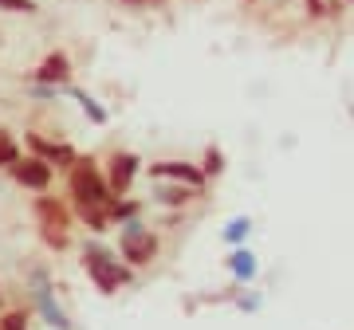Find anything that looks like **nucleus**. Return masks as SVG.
Segmentation results:
<instances>
[{
    "label": "nucleus",
    "instance_id": "nucleus-1",
    "mask_svg": "<svg viewBox=\"0 0 354 330\" xmlns=\"http://www.w3.org/2000/svg\"><path fill=\"white\" fill-rule=\"evenodd\" d=\"M79 264H83V275L91 280V287L99 295H118L127 287H134V280H138V271H130L102 236H87L79 244Z\"/></svg>",
    "mask_w": 354,
    "mask_h": 330
},
{
    "label": "nucleus",
    "instance_id": "nucleus-2",
    "mask_svg": "<svg viewBox=\"0 0 354 330\" xmlns=\"http://www.w3.org/2000/svg\"><path fill=\"white\" fill-rule=\"evenodd\" d=\"M24 307L44 322L48 330H75V318L59 299L55 275L48 264H28L24 267Z\"/></svg>",
    "mask_w": 354,
    "mask_h": 330
},
{
    "label": "nucleus",
    "instance_id": "nucleus-3",
    "mask_svg": "<svg viewBox=\"0 0 354 330\" xmlns=\"http://www.w3.org/2000/svg\"><path fill=\"white\" fill-rule=\"evenodd\" d=\"M32 216H36V232H39V240H44V248H48V252H67V248L75 244V236H71V229H75V216H71L67 197L39 193L36 201H32Z\"/></svg>",
    "mask_w": 354,
    "mask_h": 330
},
{
    "label": "nucleus",
    "instance_id": "nucleus-4",
    "mask_svg": "<svg viewBox=\"0 0 354 330\" xmlns=\"http://www.w3.org/2000/svg\"><path fill=\"white\" fill-rule=\"evenodd\" d=\"M64 177H67V204H71V213H79V208H106L111 185H106V177H102L99 157L79 153V162L67 169Z\"/></svg>",
    "mask_w": 354,
    "mask_h": 330
},
{
    "label": "nucleus",
    "instance_id": "nucleus-5",
    "mask_svg": "<svg viewBox=\"0 0 354 330\" xmlns=\"http://www.w3.org/2000/svg\"><path fill=\"white\" fill-rule=\"evenodd\" d=\"M114 232H118L114 252H118V260H122L130 271H146V267L158 264V255H162V232L153 229L146 216L127 220V224H118Z\"/></svg>",
    "mask_w": 354,
    "mask_h": 330
},
{
    "label": "nucleus",
    "instance_id": "nucleus-6",
    "mask_svg": "<svg viewBox=\"0 0 354 330\" xmlns=\"http://www.w3.org/2000/svg\"><path fill=\"white\" fill-rule=\"evenodd\" d=\"M146 173V162H142L134 150H111L102 157V177L111 185V197H127L134 193V185L142 181Z\"/></svg>",
    "mask_w": 354,
    "mask_h": 330
},
{
    "label": "nucleus",
    "instance_id": "nucleus-7",
    "mask_svg": "<svg viewBox=\"0 0 354 330\" xmlns=\"http://www.w3.org/2000/svg\"><path fill=\"white\" fill-rule=\"evenodd\" d=\"M24 150L44 157V162L55 169V173H67L71 165L79 162V150L67 138H48L44 130H24Z\"/></svg>",
    "mask_w": 354,
    "mask_h": 330
},
{
    "label": "nucleus",
    "instance_id": "nucleus-8",
    "mask_svg": "<svg viewBox=\"0 0 354 330\" xmlns=\"http://www.w3.org/2000/svg\"><path fill=\"white\" fill-rule=\"evenodd\" d=\"M201 201H205V189L177 185V181H150V193H146L150 208H174V213H189Z\"/></svg>",
    "mask_w": 354,
    "mask_h": 330
},
{
    "label": "nucleus",
    "instance_id": "nucleus-9",
    "mask_svg": "<svg viewBox=\"0 0 354 330\" xmlns=\"http://www.w3.org/2000/svg\"><path fill=\"white\" fill-rule=\"evenodd\" d=\"M8 181H12L16 189H24V193H51V185H55V169H51L44 157H36V153H28L8 169Z\"/></svg>",
    "mask_w": 354,
    "mask_h": 330
},
{
    "label": "nucleus",
    "instance_id": "nucleus-10",
    "mask_svg": "<svg viewBox=\"0 0 354 330\" xmlns=\"http://www.w3.org/2000/svg\"><path fill=\"white\" fill-rule=\"evenodd\" d=\"M142 177H150V181H177V185H193V189H209L201 165L189 162V157H162V162H150Z\"/></svg>",
    "mask_w": 354,
    "mask_h": 330
},
{
    "label": "nucleus",
    "instance_id": "nucleus-11",
    "mask_svg": "<svg viewBox=\"0 0 354 330\" xmlns=\"http://www.w3.org/2000/svg\"><path fill=\"white\" fill-rule=\"evenodd\" d=\"M24 83H48V87H71L75 83V59L67 55L64 48L59 51H48L32 71H28Z\"/></svg>",
    "mask_w": 354,
    "mask_h": 330
},
{
    "label": "nucleus",
    "instance_id": "nucleus-12",
    "mask_svg": "<svg viewBox=\"0 0 354 330\" xmlns=\"http://www.w3.org/2000/svg\"><path fill=\"white\" fill-rule=\"evenodd\" d=\"M225 267H228V275L236 280V287H248V283H256V275H260V255H256L248 244H241V248H228Z\"/></svg>",
    "mask_w": 354,
    "mask_h": 330
},
{
    "label": "nucleus",
    "instance_id": "nucleus-13",
    "mask_svg": "<svg viewBox=\"0 0 354 330\" xmlns=\"http://www.w3.org/2000/svg\"><path fill=\"white\" fill-rule=\"evenodd\" d=\"M146 197H134V193H127V197H111L106 201V220H111V229H118V224H127V220H138V216H146Z\"/></svg>",
    "mask_w": 354,
    "mask_h": 330
},
{
    "label": "nucleus",
    "instance_id": "nucleus-14",
    "mask_svg": "<svg viewBox=\"0 0 354 330\" xmlns=\"http://www.w3.org/2000/svg\"><path fill=\"white\" fill-rule=\"evenodd\" d=\"M67 99L75 102L79 115L87 118L91 126H106V122H111V110H106V106L91 95V90H83V87H75V83H71V87H67Z\"/></svg>",
    "mask_w": 354,
    "mask_h": 330
},
{
    "label": "nucleus",
    "instance_id": "nucleus-15",
    "mask_svg": "<svg viewBox=\"0 0 354 330\" xmlns=\"http://www.w3.org/2000/svg\"><path fill=\"white\" fill-rule=\"evenodd\" d=\"M24 157V146H20V138H16L8 126H0V173H8L16 162Z\"/></svg>",
    "mask_w": 354,
    "mask_h": 330
},
{
    "label": "nucleus",
    "instance_id": "nucleus-16",
    "mask_svg": "<svg viewBox=\"0 0 354 330\" xmlns=\"http://www.w3.org/2000/svg\"><path fill=\"white\" fill-rule=\"evenodd\" d=\"M24 95L36 106H59L67 99V87H48V83H24Z\"/></svg>",
    "mask_w": 354,
    "mask_h": 330
},
{
    "label": "nucleus",
    "instance_id": "nucleus-17",
    "mask_svg": "<svg viewBox=\"0 0 354 330\" xmlns=\"http://www.w3.org/2000/svg\"><path fill=\"white\" fill-rule=\"evenodd\" d=\"M248 236H252V216H232L225 229H221V240H225L228 248H241V244H248Z\"/></svg>",
    "mask_w": 354,
    "mask_h": 330
},
{
    "label": "nucleus",
    "instance_id": "nucleus-18",
    "mask_svg": "<svg viewBox=\"0 0 354 330\" xmlns=\"http://www.w3.org/2000/svg\"><path fill=\"white\" fill-rule=\"evenodd\" d=\"M201 173H205V181H216V177H225V169H228V157H225V150L221 146H205V153H201Z\"/></svg>",
    "mask_w": 354,
    "mask_h": 330
},
{
    "label": "nucleus",
    "instance_id": "nucleus-19",
    "mask_svg": "<svg viewBox=\"0 0 354 330\" xmlns=\"http://www.w3.org/2000/svg\"><path fill=\"white\" fill-rule=\"evenodd\" d=\"M32 311L28 307H4L0 311V330H32Z\"/></svg>",
    "mask_w": 354,
    "mask_h": 330
},
{
    "label": "nucleus",
    "instance_id": "nucleus-20",
    "mask_svg": "<svg viewBox=\"0 0 354 330\" xmlns=\"http://www.w3.org/2000/svg\"><path fill=\"white\" fill-rule=\"evenodd\" d=\"M232 307H236V311H244V315H256V311H264V295L236 287V295H232Z\"/></svg>",
    "mask_w": 354,
    "mask_h": 330
},
{
    "label": "nucleus",
    "instance_id": "nucleus-21",
    "mask_svg": "<svg viewBox=\"0 0 354 330\" xmlns=\"http://www.w3.org/2000/svg\"><path fill=\"white\" fill-rule=\"evenodd\" d=\"M0 12H12V16H39V0H0Z\"/></svg>",
    "mask_w": 354,
    "mask_h": 330
},
{
    "label": "nucleus",
    "instance_id": "nucleus-22",
    "mask_svg": "<svg viewBox=\"0 0 354 330\" xmlns=\"http://www.w3.org/2000/svg\"><path fill=\"white\" fill-rule=\"evenodd\" d=\"M304 12L311 24H323V20H330V0H304Z\"/></svg>",
    "mask_w": 354,
    "mask_h": 330
},
{
    "label": "nucleus",
    "instance_id": "nucleus-23",
    "mask_svg": "<svg viewBox=\"0 0 354 330\" xmlns=\"http://www.w3.org/2000/svg\"><path fill=\"white\" fill-rule=\"evenodd\" d=\"M118 4H122V8H146L150 0H118Z\"/></svg>",
    "mask_w": 354,
    "mask_h": 330
},
{
    "label": "nucleus",
    "instance_id": "nucleus-24",
    "mask_svg": "<svg viewBox=\"0 0 354 330\" xmlns=\"http://www.w3.org/2000/svg\"><path fill=\"white\" fill-rule=\"evenodd\" d=\"M0 307H4V283H0Z\"/></svg>",
    "mask_w": 354,
    "mask_h": 330
},
{
    "label": "nucleus",
    "instance_id": "nucleus-25",
    "mask_svg": "<svg viewBox=\"0 0 354 330\" xmlns=\"http://www.w3.org/2000/svg\"><path fill=\"white\" fill-rule=\"evenodd\" d=\"M342 4H346V8H354V0H342Z\"/></svg>",
    "mask_w": 354,
    "mask_h": 330
},
{
    "label": "nucleus",
    "instance_id": "nucleus-26",
    "mask_svg": "<svg viewBox=\"0 0 354 330\" xmlns=\"http://www.w3.org/2000/svg\"><path fill=\"white\" fill-rule=\"evenodd\" d=\"M150 4H158V8H162V4H165V0H150Z\"/></svg>",
    "mask_w": 354,
    "mask_h": 330
}]
</instances>
